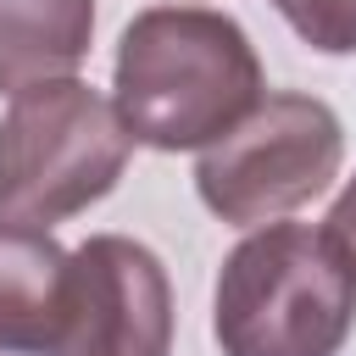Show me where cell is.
<instances>
[{
  "instance_id": "5b68a950",
  "label": "cell",
  "mask_w": 356,
  "mask_h": 356,
  "mask_svg": "<svg viewBox=\"0 0 356 356\" xmlns=\"http://www.w3.org/2000/svg\"><path fill=\"white\" fill-rule=\"evenodd\" d=\"M50 356H172V284L161 256L128 234H89L67 250Z\"/></svg>"
},
{
  "instance_id": "52a82bcc",
  "label": "cell",
  "mask_w": 356,
  "mask_h": 356,
  "mask_svg": "<svg viewBox=\"0 0 356 356\" xmlns=\"http://www.w3.org/2000/svg\"><path fill=\"white\" fill-rule=\"evenodd\" d=\"M95 44V0H0V89L22 95L72 67Z\"/></svg>"
},
{
  "instance_id": "277c9868",
  "label": "cell",
  "mask_w": 356,
  "mask_h": 356,
  "mask_svg": "<svg viewBox=\"0 0 356 356\" xmlns=\"http://www.w3.org/2000/svg\"><path fill=\"white\" fill-rule=\"evenodd\" d=\"M345 161V128L328 100L278 89L261 95L222 139L195 161V189L211 217L234 228L278 222L284 211L317 200Z\"/></svg>"
},
{
  "instance_id": "3957f363",
  "label": "cell",
  "mask_w": 356,
  "mask_h": 356,
  "mask_svg": "<svg viewBox=\"0 0 356 356\" xmlns=\"http://www.w3.org/2000/svg\"><path fill=\"white\" fill-rule=\"evenodd\" d=\"M128 128L83 78H50L11 95L0 117V217L56 228L106 200L128 167Z\"/></svg>"
},
{
  "instance_id": "ba28073f",
  "label": "cell",
  "mask_w": 356,
  "mask_h": 356,
  "mask_svg": "<svg viewBox=\"0 0 356 356\" xmlns=\"http://www.w3.org/2000/svg\"><path fill=\"white\" fill-rule=\"evenodd\" d=\"M273 11L323 56H356V0H273Z\"/></svg>"
},
{
  "instance_id": "8992f818",
  "label": "cell",
  "mask_w": 356,
  "mask_h": 356,
  "mask_svg": "<svg viewBox=\"0 0 356 356\" xmlns=\"http://www.w3.org/2000/svg\"><path fill=\"white\" fill-rule=\"evenodd\" d=\"M67 295V250L50 228L0 217V356H50Z\"/></svg>"
},
{
  "instance_id": "6da1fadb",
  "label": "cell",
  "mask_w": 356,
  "mask_h": 356,
  "mask_svg": "<svg viewBox=\"0 0 356 356\" xmlns=\"http://www.w3.org/2000/svg\"><path fill=\"white\" fill-rule=\"evenodd\" d=\"M261 95V56L228 11L150 6L117 39L111 111L134 145L206 150Z\"/></svg>"
},
{
  "instance_id": "7a4b0ae2",
  "label": "cell",
  "mask_w": 356,
  "mask_h": 356,
  "mask_svg": "<svg viewBox=\"0 0 356 356\" xmlns=\"http://www.w3.org/2000/svg\"><path fill=\"white\" fill-rule=\"evenodd\" d=\"M350 328L356 267L328 228L261 222L228 250L211 295L222 356H339Z\"/></svg>"
}]
</instances>
